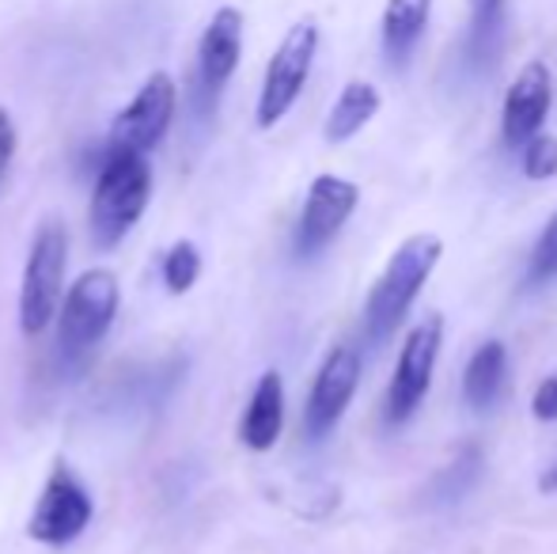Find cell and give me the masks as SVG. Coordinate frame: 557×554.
<instances>
[{
	"label": "cell",
	"instance_id": "obj_14",
	"mask_svg": "<svg viewBox=\"0 0 557 554\" xmlns=\"http://www.w3.org/2000/svg\"><path fill=\"white\" fill-rule=\"evenodd\" d=\"M505 377H508V349L505 342L490 338L474 349V357L467 361L462 372V399L474 410H485L497 403V395L505 392Z\"/></svg>",
	"mask_w": 557,
	"mask_h": 554
},
{
	"label": "cell",
	"instance_id": "obj_17",
	"mask_svg": "<svg viewBox=\"0 0 557 554\" xmlns=\"http://www.w3.org/2000/svg\"><path fill=\"white\" fill-rule=\"evenodd\" d=\"M375 111H380V91L368 81H349L337 96L331 119H326V140L342 145V140L357 137L375 119Z\"/></svg>",
	"mask_w": 557,
	"mask_h": 554
},
{
	"label": "cell",
	"instance_id": "obj_3",
	"mask_svg": "<svg viewBox=\"0 0 557 554\" xmlns=\"http://www.w3.org/2000/svg\"><path fill=\"white\" fill-rule=\"evenodd\" d=\"M65 262H69V232L61 221L46 217L38 224L35 239H30L27 270H23V288H20L23 334H42L50 327V319L58 316Z\"/></svg>",
	"mask_w": 557,
	"mask_h": 554
},
{
	"label": "cell",
	"instance_id": "obj_15",
	"mask_svg": "<svg viewBox=\"0 0 557 554\" xmlns=\"http://www.w3.org/2000/svg\"><path fill=\"white\" fill-rule=\"evenodd\" d=\"M470 8V30H467V58L470 65L490 69L505 46V20L508 0H467Z\"/></svg>",
	"mask_w": 557,
	"mask_h": 554
},
{
	"label": "cell",
	"instance_id": "obj_10",
	"mask_svg": "<svg viewBox=\"0 0 557 554\" xmlns=\"http://www.w3.org/2000/svg\"><path fill=\"white\" fill-rule=\"evenodd\" d=\"M243 53V12L239 8H216L206 35L198 42V103L201 111H213L221 91L232 81Z\"/></svg>",
	"mask_w": 557,
	"mask_h": 554
},
{
	"label": "cell",
	"instance_id": "obj_23",
	"mask_svg": "<svg viewBox=\"0 0 557 554\" xmlns=\"http://www.w3.org/2000/svg\"><path fill=\"white\" fill-rule=\"evenodd\" d=\"M12 156H15V126H12V119H8L4 107H0V175L8 171Z\"/></svg>",
	"mask_w": 557,
	"mask_h": 554
},
{
	"label": "cell",
	"instance_id": "obj_8",
	"mask_svg": "<svg viewBox=\"0 0 557 554\" xmlns=\"http://www.w3.org/2000/svg\"><path fill=\"white\" fill-rule=\"evenodd\" d=\"M171 119H175V81L168 73H152L145 88L133 96V103L114 119L111 137H107V152H140L156 148L168 134Z\"/></svg>",
	"mask_w": 557,
	"mask_h": 554
},
{
	"label": "cell",
	"instance_id": "obj_1",
	"mask_svg": "<svg viewBox=\"0 0 557 554\" xmlns=\"http://www.w3.org/2000/svg\"><path fill=\"white\" fill-rule=\"evenodd\" d=\"M441 255H444V244H441V236H433V232H418V236L398 244V251L391 255L387 270H383L380 281L372 285V293H368V304H364L368 338L372 342L391 338V331L403 323L410 304L418 300L421 285H425L429 274L436 270Z\"/></svg>",
	"mask_w": 557,
	"mask_h": 554
},
{
	"label": "cell",
	"instance_id": "obj_9",
	"mask_svg": "<svg viewBox=\"0 0 557 554\" xmlns=\"http://www.w3.org/2000/svg\"><path fill=\"white\" fill-rule=\"evenodd\" d=\"M360 384V354L357 346H334L326 354L323 369H319L315 384L308 395V410H304V426H308L311 441H323L326 433L342 421L345 407L352 403Z\"/></svg>",
	"mask_w": 557,
	"mask_h": 554
},
{
	"label": "cell",
	"instance_id": "obj_7",
	"mask_svg": "<svg viewBox=\"0 0 557 554\" xmlns=\"http://www.w3.org/2000/svg\"><path fill=\"white\" fill-rule=\"evenodd\" d=\"M88 520H91L88 490H84V482L65 464H58L50 471V479H46L35 513H30V525H27L30 540L46 543V547H65V543H73L88 528Z\"/></svg>",
	"mask_w": 557,
	"mask_h": 554
},
{
	"label": "cell",
	"instance_id": "obj_21",
	"mask_svg": "<svg viewBox=\"0 0 557 554\" xmlns=\"http://www.w3.org/2000/svg\"><path fill=\"white\" fill-rule=\"evenodd\" d=\"M557 278V209L546 221L543 236H539L535 251H531V267H528V281L531 285H543V281Z\"/></svg>",
	"mask_w": 557,
	"mask_h": 554
},
{
	"label": "cell",
	"instance_id": "obj_18",
	"mask_svg": "<svg viewBox=\"0 0 557 554\" xmlns=\"http://www.w3.org/2000/svg\"><path fill=\"white\" fill-rule=\"evenodd\" d=\"M201 274V255L194 244H175L168 255H163V285L171 288V293H186V288L198 281Z\"/></svg>",
	"mask_w": 557,
	"mask_h": 554
},
{
	"label": "cell",
	"instance_id": "obj_20",
	"mask_svg": "<svg viewBox=\"0 0 557 554\" xmlns=\"http://www.w3.org/2000/svg\"><path fill=\"white\" fill-rule=\"evenodd\" d=\"M523 175L528 178H554L557 175V137L535 134L523 140Z\"/></svg>",
	"mask_w": 557,
	"mask_h": 554
},
{
	"label": "cell",
	"instance_id": "obj_5",
	"mask_svg": "<svg viewBox=\"0 0 557 554\" xmlns=\"http://www.w3.org/2000/svg\"><path fill=\"white\" fill-rule=\"evenodd\" d=\"M117 311V281L111 270H88L65 296L61 308V331L58 346L61 354L81 357L111 331Z\"/></svg>",
	"mask_w": 557,
	"mask_h": 554
},
{
	"label": "cell",
	"instance_id": "obj_6",
	"mask_svg": "<svg viewBox=\"0 0 557 554\" xmlns=\"http://www.w3.org/2000/svg\"><path fill=\"white\" fill-rule=\"evenodd\" d=\"M441 346H444V316H425L410 331L403 354H398L395 377H391V387H387V421L403 426V421L413 418V410L425 403Z\"/></svg>",
	"mask_w": 557,
	"mask_h": 554
},
{
	"label": "cell",
	"instance_id": "obj_11",
	"mask_svg": "<svg viewBox=\"0 0 557 554\" xmlns=\"http://www.w3.org/2000/svg\"><path fill=\"white\" fill-rule=\"evenodd\" d=\"M360 201L357 183H345L337 175H319L308 190L304 201L300 224H296V251L300 255H315L342 232V224L352 217Z\"/></svg>",
	"mask_w": 557,
	"mask_h": 554
},
{
	"label": "cell",
	"instance_id": "obj_22",
	"mask_svg": "<svg viewBox=\"0 0 557 554\" xmlns=\"http://www.w3.org/2000/svg\"><path fill=\"white\" fill-rule=\"evenodd\" d=\"M531 410H535V418H543V421H554L557 418V377H546L543 384H539Z\"/></svg>",
	"mask_w": 557,
	"mask_h": 554
},
{
	"label": "cell",
	"instance_id": "obj_4",
	"mask_svg": "<svg viewBox=\"0 0 557 554\" xmlns=\"http://www.w3.org/2000/svg\"><path fill=\"white\" fill-rule=\"evenodd\" d=\"M315 50H319V27L311 20H300L285 35V42L277 46V53L270 58V69H265L262 96H258V126L262 130L277 126L293 111L304 84H308Z\"/></svg>",
	"mask_w": 557,
	"mask_h": 554
},
{
	"label": "cell",
	"instance_id": "obj_24",
	"mask_svg": "<svg viewBox=\"0 0 557 554\" xmlns=\"http://www.w3.org/2000/svg\"><path fill=\"white\" fill-rule=\"evenodd\" d=\"M543 490H546V494H554V490H557V467H550V471L543 475Z\"/></svg>",
	"mask_w": 557,
	"mask_h": 554
},
{
	"label": "cell",
	"instance_id": "obj_16",
	"mask_svg": "<svg viewBox=\"0 0 557 554\" xmlns=\"http://www.w3.org/2000/svg\"><path fill=\"white\" fill-rule=\"evenodd\" d=\"M429 8H433V0H387V8H383V50L391 53L395 65H403L418 46L429 23Z\"/></svg>",
	"mask_w": 557,
	"mask_h": 554
},
{
	"label": "cell",
	"instance_id": "obj_12",
	"mask_svg": "<svg viewBox=\"0 0 557 554\" xmlns=\"http://www.w3.org/2000/svg\"><path fill=\"white\" fill-rule=\"evenodd\" d=\"M550 96H554L550 69L543 61H528L505 96V122H500L505 145L520 148L523 140L543 130L546 114H550Z\"/></svg>",
	"mask_w": 557,
	"mask_h": 554
},
{
	"label": "cell",
	"instance_id": "obj_13",
	"mask_svg": "<svg viewBox=\"0 0 557 554\" xmlns=\"http://www.w3.org/2000/svg\"><path fill=\"white\" fill-rule=\"evenodd\" d=\"M281 426H285V384H281V372L270 369V372H262L255 395H250V407H247V415H243L239 436L247 448L265 452L277 444Z\"/></svg>",
	"mask_w": 557,
	"mask_h": 554
},
{
	"label": "cell",
	"instance_id": "obj_19",
	"mask_svg": "<svg viewBox=\"0 0 557 554\" xmlns=\"http://www.w3.org/2000/svg\"><path fill=\"white\" fill-rule=\"evenodd\" d=\"M478 467H482V452H478V448H467L451 467H447L441 479H436V490L444 494V502H455V497L467 494L470 482L478 479Z\"/></svg>",
	"mask_w": 557,
	"mask_h": 554
},
{
	"label": "cell",
	"instance_id": "obj_2",
	"mask_svg": "<svg viewBox=\"0 0 557 554\" xmlns=\"http://www.w3.org/2000/svg\"><path fill=\"white\" fill-rule=\"evenodd\" d=\"M152 194V168L140 152H103L96 194H91V239L114 247L140 221Z\"/></svg>",
	"mask_w": 557,
	"mask_h": 554
}]
</instances>
